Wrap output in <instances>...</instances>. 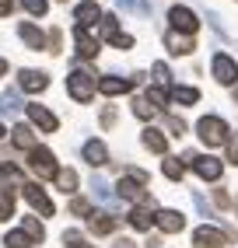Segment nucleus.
Listing matches in <instances>:
<instances>
[{"label": "nucleus", "mask_w": 238, "mask_h": 248, "mask_svg": "<svg viewBox=\"0 0 238 248\" xmlns=\"http://www.w3.org/2000/svg\"><path fill=\"white\" fill-rule=\"evenodd\" d=\"M95 88H98V80H95L88 70H74V74H67V91H70L74 102L88 105L91 98H95Z\"/></svg>", "instance_id": "f257e3e1"}, {"label": "nucleus", "mask_w": 238, "mask_h": 248, "mask_svg": "<svg viewBox=\"0 0 238 248\" xmlns=\"http://www.w3.org/2000/svg\"><path fill=\"white\" fill-rule=\"evenodd\" d=\"M196 137L207 147H221L228 140V123L221 119V115H203V119L196 123Z\"/></svg>", "instance_id": "f03ea898"}, {"label": "nucleus", "mask_w": 238, "mask_h": 248, "mask_svg": "<svg viewBox=\"0 0 238 248\" xmlns=\"http://www.w3.org/2000/svg\"><path fill=\"white\" fill-rule=\"evenodd\" d=\"M186 161H189V168H193L203 182H217L221 171H224V164H221L217 157H210V154H186Z\"/></svg>", "instance_id": "7ed1b4c3"}, {"label": "nucleus", "mask_w": 238, "mask_h": 248, "mask_svg": "<svg viewBox=\"0 0 238 248\" xmlns=\"http://www.w3.org/2000/svg\"><path fill=\"white\" fill-rule=\"evenodd\" d=\"M28 168L35 171L39 178H56V175H60L56 157H53V151H46V147H35V151L28 154Z\"/></svg>", "instance_id": "20e7f679"}, {"label": "nucleus", "mask_w": 238, "mask_h": 248, "mask_svg": "<svg viewBox=\"0 0 238 248\" xmlns=\"http://www.w3.org/2000/svg\"><path fill=\"white\" fill-rule=\"evenodd\" d=\"M210 70H214V80H217V84L235 88V80H238V63H235L228 53H217L214 63H210Z\"/></svg>", "instance_id": "39448f33"}, {"label": "nucleus", "mask_w": 238, "mask_h": 248, "mask_svg": "<svg viewBox=\"0 0 238 248\" xmlns=\"http://www.w3.org/2000/svg\"><path fill=\"white\" fill-rule=\"evenodd\" d=\"M168 21H172V31H182V35H196V28H200V18L189 7H172Z\"/></svg>", "instance_id": "423d86ee"}, {"label": "nucleus", "mask_w": 238, "mask_h": 248, "mask_svg": "<svg viewBox=\"0 0 238 248\" xmlns=\"http://www.w3.org/2000/svg\"><path fill=\"white\" fill-rule=\"evenodd\" d=\"M228 234L221 227H210V224H203L193 231V248H224Z\"/></svg>", "instance_id": "0eeeda50"}, {"label": "nucleus", "mask_w": 238, "mask_h": 248, "mask_svg": "<svg viewBox=\"0 0 238 248\" xmlns=\"http://www.w3.org/2000/svg\"><path fill=\"white\" fill-rule=\"evenodd\" d=\"M74 46H77V56L81 60H95L98 56V39L91 35V28H74Z\"/></svg>", "instance_id": "6e6552de"}, {"label": "nucleus", "mask_w": 238, "mask_h": 248, "mask_svg": "<svg viewBox=\"0 0 238 248\" xmlns=\"http://www.w3.org/2000/svg\"><path fill=\"white\" fill-rule=\"evenodd\" d=\"M140 80V74L137 77H98V91L102 94H126V91H133V84Z\"/></svg>", "instance_id": "1a4fd4ad"}, {"label": "nucleus", "mask_w": 238, "mask_h": 248, "mask_svg": "<svg viewBox=\"0 0 238 248\" xmlns=\"http://www.w3.org/2000/svg\"><path fill=\"white\" fill-rule=\"evenodd\" d=\"M18 88L28 91V94H39V91L49 88V77H46L42 70H21V74H18Z\"/></svg>", "instance_id": "9d476101"}, {"label": "nucleus", "mask_w": 238, "mask_h": 248, "mask_svg": "<svg viewBox=\"0 0 238 248\" xmlns=\"http://www.w3.org/2000/svg\"><path fill=\"white\" fill-rule=\"evenodd\" d=\"M74 18H77L81 28H91V25H98L102 18H105V14H102V7L95 4V0H84V4L74 7Z\"/></svg>", "instance_id": "9b49d317"}, {"label": "nucleus", "mask_w": 238, "mask_h": 248, "mask_svg": "<svg viewBox=\"0 0 238 248\" xmlns=\"http://www.w3.org/2000/svg\"><path fill=\"white\" fill-rule=\"evenodd\" d=\"M119 196L123 200H130V203H147V192H144V182H137V178H130V175H123L119 178Z\"/></svg>", "instance_id": "f8f14e48"}, {"label": "nucleus", "mask_w": 238, "mask_h": 248, "mask_svg": "<svg viewBox=\"0 0 238 248\" xmlns=\"http://www.w3.org/2000/svg\"><path fill=\"white\" fill-rule=\"evenodd\" d=\"M154 224L165 231V234H179V231L186 227V217H182L179 210H158L154 213Z\"/></svg>", "instance_id": "ddd939ff"}, {"label": "nucleus", "mask_w": 238, "mask_h": 248, "mask_svg": "<svg viewBox=\"0 0 238 248\" xmlns=\"http://www.w3.org/2000/svg\"><path fill=\"white\" fill-rule=\"evenodd\" d=\"M28 119L35 123L42 133H56V126H60V123H56V115L49 112L46 105H28Z\"/></svg>", "instance_id": "4468645a"}, {"label": "nucleus", "mask_w": 238, "mask_h": 248, "mask_svg": "<svg viewBox=\"0 0 238 248\" xmlns=\"http://www.w3.org/2000/svg\"><path fill=\"white\" fill-rule=\"evenodd\" d=\"M165 46H168V53L172 56H189L193 53V35H182V31H168L165 35Z\"/></svg>", "instance_id": "2eb2a0df"}, {"label": "nucleus", "mask_w": 238, "mask_h": 248, "mask_svg": "<svg viewBox=\"0 0 238 248\" xmlns=\"http://www.w3.org/2000/svg\"><path fill=\"white\" fill-rule=\"evenodd\" d=\"M21 189H25V200L32 203V210H39L42 217H53V203H49V196L39 186H21Z\"/></svg>", "instance_id": "dca6fc26"}, {"label": "nucleus", "mask_w": 238, "mask_h": 248, "mask_svg": "<svg viewBox=\"0 0 238 248\" xmlns=\"http://www.w3.org/2000/svg\"><path fill=\"white\" fill-rule=\"evenodd\" d=\"M18 35H21V42H25L28 49H46V46H49V35H42L32 21H21V25H18Z\"/></svg>", "instance_id": "f3484780"}, {"label": "nucleus", "mask_w": 238, "mask_h": 248, "mask_svg": "<svg viewBox=\"0 0 238 248\" xmlns=\"http://www.w3.org/2000/svg\"><path fill=\"white\" fill-rule=\"evenodd\" d=\"M84 161L91 164V168H102V164H109V147L102 140H88L84 143Z\"/></svg>", "instance_id": "a211bd4d"}, {"label": "nucleus", "mask_w": 238, "mask_h": 248, "mask_svg": "<svg viewBox=\"0 0 238 248\" xmlns=\"http://www.w3.org/2000/svg\"><path fill=\"white\" fill-rule=\"evenodd\" d=\"M140 143L147 147V151H154V154H165L168 151V137L161 133V129H154V126H147L144 133H140Z\"/></svg>", "instance_id": "6ab92c4d"}, {"label": "nucleus", "mask_w": 238, "mask_h": 248, "mask_svg": "<svg viewBox=\"0 0 238 248\" xmlns=\"http://www.w3.org/2000/svg\"><path fill=\"white\" fill-rule=\"evenodd\" d=\"M11 140H14V147H21V151H28V154L39 147L35 133H32V126H14V129H11Z\"/></svg>", "instance_id": "aec40b11"}, {"label": "nucleus", "mask_w": 238, "mask_h": 248, "mask_svg": "<svg viewBox=\"0 0 238 248\" xmlns=\"http://www.w3.org/2000/svg\"><path fill=\"white\" fill-rule=\"evenodd\" d=\"M88 227H91V234H112V231H116V220L109 217V213H91V217H88Z\"/></svg>", "instance_id": "412c9836"}, {"label": "nucleus", "mask_w": 238, "mask_h": 248, "mask_svg": "<svg viewBox=\"0 0 238 248\" xmlns=\"http://www.w3.org/2000/svg\"><path fill=\"white\" fill-rule=\"evenodd\" d=\"M151 224H154V213H151V210H144V206H133V210H130V227L151 231Z\"/></svg>", "instance_id": "4be33fe9"}, {"label": "nucleus", "mask_w": 238, "mask_h": 248, "mask_svg": "<svg viewBox=\"0 0 238 248\" xmlns=\"http://www.w3.org/2000/svg\"><path fill=\"white\" fill-rule=\"evenodd\" d=\"M133 115H137V119H154L158 105L151 102V98H133Z\"/></svg>", "instance_id": "5701e85b"}, {"label": "nucleus", "mask_w": 238, "mask_h": 248, "mask_svg": "<svg viewBox=\"0 0 238 248\" xmlns=\"http://www.w3.org/2000/svg\"><path fill=\"white\" fill-rule=\"evenodd\" d=\"M172 102H179V105H196L200 102V91L196 88H172Z\"/></svg>", "instance_id": "b1692460"}, {"label": "nucleus", "mask_w": 238, "mask_h": 248, "mask_svg": "<svg viewBox=\"0 0 238 248\" xmlns=\"http://www.w3.org/2000/svg\"><path fill=\"white\" fill-rule=\"evenodd\" d=\"M161 171H165V178H172V182H179V178H182V171H186V164H182L179 157H165V164H161Z\"/></svg>", "instance_id": "393cba45"}, {"label": "nucleus", "mask_w": 238, "mask_h": 248, "mask_svg": "<svg viewBox=\"0 0 238 248\" xmlns=\"http://www.w3.org/2000/svg\"><path fill=\"white\" fill-rule=\"evenodd\" d=\"M11 217H14V192L0 189V220H11Z\"/></svg>", "instance_id": "a878e982"}, {"label": "nucleus", "mask_w": 238, "mask_h": 248, "mask_svg": "<svg viewBox=\"0 0 238 248\" xmlns=\"http://www.w3.org/2000/svg\"><path fill=\"white\" fill-rule=\"evenodd\" d=\"M21 231H25V234H28V238H32V241H35V245H39V241H42V238H46V227H42V224H39V220H35V217H28V220H25V224H21Z\"/></svg>", "instance_id": "bb28decb"}, {"label": "nucleus", "mask_w": 238, "mask_h": 248, "mask_svg": "<svg viewBox=\"0 0 238 248\" xmlns=\"http://www.w3.org/2000/svg\"><path fill=\"white\" fill-rule=\"evenodd\" d=\"M63 248H98V245H88L81 231H63Z\"/></svg>", "instance_id": "cd10ccee"}, {"label": "nucleus", "mask_w": 238, "mask_h": 248, "mask_svg": "<svg viewBox=\"0 0 238 248\" xmlns=\"http://www.w3.org/2000/svg\"><path fill=\"white\" fill-rule=\"evenodd\" d=\"M4 245H7V248H32L35 241H32V238L25 234V231H11V234L4 238Z\"/></svg>", "instance_id": "c85d7f7f"}, {"label": "nucleus", "mask_w": 238, "mask_h": 248, "mask_svg": "<svg viewBox=\"0 0 238 248\" xmlns=\"http://www.w3.org/2000/svg\"><path fill=\"white\" fill-rule=\"evenodd\" d=\"M56 186H60L63 192H74V189H77V171H70V168L63 171V168H60V175H56Z\"/></svg>", "instance_id": "c756f323"}, {"label": "nucleus", "mask_w": 238, "mask_h": 248, "mask_svg": "<svg viewBox=\"0 0 238 248\" xmlns=\"http://www.w3.org/2000/svg\"><path fill=\"white\" fill-rule=\"evenodd\" d=\"M147 98H151V102H154L158 108H165V105H168V98H172V91H165V88H151Z\"/></svg>", "instance_id": "7c9ffc66"}, {"label": "nucleus", "mask_w": 238, "mask_h": 248, "mask_svg": "<svg viewBox=\"0 0 238 248\" xmlns=\"http://www.w3.org/2000/svg\"><path fill=\"white\" fill-rule=\"evenodd\" d=\"M21 4H25V11H28V14H35V18H42V14L49 11L46 0H21Z\"/></svg>", "instance_id": "2f4dec72"}, {"label": "nucleus", "mask_w": 238, "mask_h": 248, "mask_svg": "<svg viewBox=\"0 0 238 248\" xmlns=\"http://www.w3.org/2000/svg\"><path fill=\"white\" fill-rule=\"evenodd\" d=\"M154 80H158V88H165L168 80H172V74H168L165 63H154Z\"/></svg>", "instance_id": "473e14b6"}, {"label": "nucleus", "mask_w": 238, "mask_h": 248, "mask_svg": "<svg viewBox=\"0 0 238 248\" xmlns=\"http://www.w3.org/2000/svg\"><path fill=\"white\" fill-rule=\"evenodd\" d=\"M70 213L84 217V213H91V203H88V200H70Z\"/></svg>", "instance_id": "72a5a7b5"}, {"label": "nucleus", "mask_w": 238, "mask_h": 248, "mask_svg": "<svg viewBox=\"0 0 238 248\" xmlns=\"http://www.w3.org/2000/svg\"><path fill=\"white\" fill-rule=\"evenodd\" d=\"M228 161L238 164V129H235V137H231V143H228Z\"/></svg>", "instance_id": "f704fd0d"}, {"label": "nucleus", "mask_w": 238, "mask_h": 248, "mask_svg": "<svg viewBox=\"0 0 238 248\" xmlns=\"http://www.w3.org/2000/svg\"><path fill=\"white\" fill-rule=\"evenodd\" d=\"M60 42H63V31L53 28V31H49V46H53V53H60Z\"/></svg>", "instance_id": "c9c22d12"}, {"label": "nucleus", "mask_w": 238, "mask_h": 248, "mask_svg": "<svg viewBox=\"0 0 238 248\" xmlns=\"http://www.w3.org/2000/svg\"><path fill=\"white\" fill-rule=\"evenodd\" d=\"M214 203H217V206H231V200H228L224 189H214Z\"/></svg>", "instance_id": "e433bc0d"}, {"label": "nucleus", "mask_w": 238, "mask_h": 248, "mask_svg": "<svg viewBox=\"0 0 238 248\" xmlns=\"http://www.w3.org/2000/svg\"><path fill=\"white\" fill-rule=\"evenodd\" d=\"M168 129H172L175 137H182V133H186V126H182V119H168Z\"/></svg>", "instance_id": "4c0bfd02"}, {"label": "nucleus", "mask_w": 238, "mask_h": 248, "mask_svg": "<svg viewBox=\"0 0 238 248\" xmlns=\"http://www.w3.org/2000/svg\"><path fill=\"white\" fill-rule=\"evenodd\" d=\"M112 119H116V112H112V108L102 112V126H112Z\"/></svg>", "instance_id": "58836bf2"}, {"label": "nucleus", "mask_w": 238, "mask_h": 248, "mask_svg": "<svg viewBox=\"0 0 238 248\" xmlns=\"http://www.w3.org/2000/svg\"><path fill=\"white\" fill-rule=\"evenodd\" d=\"M11 7H14L11 0H0V18H7V14H11Z\"/></svg>", "instance_id": "ea45409f"}, {"label": "nucleus", "mask_w": 238, "mask_h": 248, "mask_svg": "<svg viewBox=\"0 0 238 248\" xmlns=\"http://www.w3.org/2000/svg\"><path fill=\"white\" fill-rule=\"evenodd\" d=\"M7 74V60H0V77H4Z\"/></svg>", "instance_id": "a19ab883"}, {"label": "nucleus", "mask_w": 238, "mask_h": 248, "mask_svg": "<svg viewBox=\"0 0 238 248\" xmlns=\"http://www.w3.org/2000/svg\"><path fill=\"white\" fill-rule=\"evenodd\" d=\"M0 137H4V126H0Z\"/></svg>", "instance_id": "79ce46f5"}, {"label": "nucleus", "mask_w": 238, "mask_h": 248, "mask_svg": "<svg viewBox=\"0 0 238 248\" xmlns=\"http://www.w3.org/2000/svg\"><path fill=\"white\" fill-rule=\"evenodd\" d=\"M235 98H238V91H235Z\"/></svg>", "instance_id": "37998d69"}]
</instances>
